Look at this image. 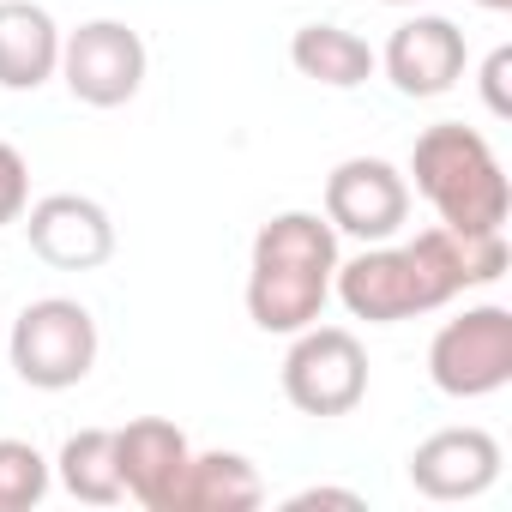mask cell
Returning a JSON list of instances; mask_svg holds the SVG:
<instances>
[{"mask_svg":"<svg viewBox=\"0 0 512 512\" xmlns=\"http://www.w3.org/2000/svg\"><path fill=\"white\" fill-rule=\"evenodd\" d=\"M145 37L121 19H91L61 37V79L85 109H121L145 85Z\"/></svg>","mask_w":512,"mask_h":512,"instance_id":"7","label":"cell"},{"mask_svg":"<svg viewBox=\"0 0 512 512\" xmlns=\"http://www.w3.org/2000/svg\"><path fill=\"white\" fill-rule=\"evenodd\" d=\"M410 217V181L386 157H344L326 175V223L356 241H392Z\"/></svg>","mask_w":512,"mask_h":512,"instance_id":"8","label":"cell"},{"mask_svg":"<svg viewBox=\"0 0 512 512\" xmlns=\"http://www.w3.org/2000/svg\"><path fill=\"white\" fill-rule=\"evenodd\" d=\"M266 500V482L253 470V458L241 452H193L175 494H169V512H247Z\"/></svg>","mask_w":512,"mask_h":512,"instance_id":"14","label":"cell"},{"mask_svg":"<svg viewBox=\"0 0 512 512\" xmlns=\"http://www.w3.org/2000/svg\"><path fill=\"white\" fill-rule=\"evenodd\" d=\"M380 7H416V0H380Z\"/></svg>","mask_w":512,"mask_h":512,"instance_id":"22","label":"cell"},{"mask_svg":"<svg viewBox=\"0 0 512 512\" xmlns=\"http://www.w3.org/2000/svg\"><path fill=\"white\" fill-rule=\"evenodd\" d=\"M464 61H470L464 31H458L452 19H440V13L404 19V25L386 37V55H380L392 91H398V97H416V103L446 97V91L464 79Z\"/></svg>","mask_w":512,"mask_h":512,"instance_id":"10","label":"cell"},{"mask_svg":"<svg viewBox=\"0 0 512 512\" xmlns=\"http://www.w3.org/2000/svg\"><path fill=\"white\" fill-rule=\"evenodd\" d=\"M428 380L446 398H488L512 380V308L482 302L446 320L428 344Z\"/></svg>","mask_w":512,"mask_h":512,"instance_id":"6","label":"cell"},{"mask_svg":"<svg viewBox=\"0 0 512 512\" xmlns=\"http://www.w3.org/2000/svg\"><path fill=\"white\" fill-rule=\"evenodd\" d=\"M290 61H296L302 79H314V85H326V91H356V85H368L374 67H380V55H374L356 31H344V25H302V31L290 37Z\"/></svg>","mask_w":512,"mask_h":512,"instance_id":"15","label":"cell"},{"mask_svg":"<svg viewBox=\"0 0 512 512\" xmlns=\"http://www.w3.org/2000/svg\"><path fill=\"white\" fill-rule=\"evenodd\" d=\"M506 266H512L506 229L500 235H458V229L434 223V229H422L398 247L368 241V253L338 260L332 296L350 308V320L398 326V320H416V314H440L464 290H482V284L506 278Z\"/></svg>","mask_w":512,"mask_h":512,"instance_id":"1","label":"cell"},{"mask_svg":"<svg viewBox=\"0 0 512 512\" xmlns=\"http://www.w3.org/2000/svg\"><path fill=\"white\" fill-rule=\"evenodd\" d=\"M410 175L416 193L434 205V217L458 235H500L506 211H512V187L506 169L494 157V145L464 127V121H440L410 145Z\"/></svg>","mask_w":512,"mask_h":512,"instance_id":"3","label":"cell"},{"mask_svg":"<svg viewBox=\"0 0 512 512\" xmlns=\"http://www.w3.org/2000/svg\"><path fill=\"white\" fill-rule=\"evenodd\" d=\"M470 7H482V13H506L512 0H470Z\"/></svg>","mask_w":512,"mask_h":512,"instance_id":"21","label":"cell"},{"mask_svg":"<svg viewBox=\"0 0 512 512\" xmlns=\"http://www.w3.org/2000/svg\"><path fill=\"white\" fill-rule=\"evenodd\" d=\"M193 446L175 422L163 416H139L127 428H115V464H121V488L127 500H139L145 512H169V494L187 470Z\"/></svg>","mask_w":512,"mask_h":512,"instance_id":"12","label":"cell"},{"mask_svg":"<svg viewBox=\"0 0 512 512\" xmlns=\"http://www.w3.org/2000/svg\"><path fill=\"white\" fill-rule=\"evenodd\" d=\"M19 223H25L31 253L43 266H55V272H97L115 253V223L85 193H49V199L25 205Z\"/></svg>","mask_w":512,"mask_h":512,"instance_id":"9","label":"cell"},{"mask_svg":"<svg viewBox=\"0 0 512 512\" xmlns=\"http://www.w3.org/2000/svg\"><path fill=\"white\" fill-rule=\"evenodd\" d=\"M55 476H61V488H67L73 500H85V506H115V500H127L121 464H115V428H79V434H67V446H61V458H55Z\"/></svg>","mask_w":512,"mask_h":512,"instance_id":"16","label":"cell"},{"mask_svg":"<svg viewBox=\"0 0 512 512\" xmlns=\"http://www.w3.org/2000/svg\"><path fill=\"white\" fill-rule=\"evenodd\" d=\"M506 73H512V49H494V55H488V67H482V97H488V115H512Z\"/></svg>","mask_w":512,"mask_h":512,"instance_id":"19","label":"cell"},{"mask_svg":"<svg viewBox=\"0 0 512 512\" xmlns=\"http://www.w3.org/2000/svg\"><path fill=\"white\" fill-rule=\"evenodd\" d=\"M0 356H7V344H0Z\"/></svg>","mask_w":512,"mask_h":512,"instance_id":"23","label":"cell"},{"mask_svg":"<svg viewBox=\"0 0 512 512\" xmlns=\"http://www.w3.org/2000/svg\"><path fill=\"white\" fill-rule=\"evenodd\" d=\"M61 73V31L37 0H0V91H43Z\"/></svg>","mask_w":512,"mask_h":512,"instance_id":"13","label":"cell"},{"mask_svg":"<svg viewBox=\"0 0 512 512\" xmlns=\"http://www.w3.org/2000/svg\"><path fill=\"white\" fill-rule=\"evenodd\" d=\"M332 272H338V229L320 211H278L253 235L247 320L272 338H296L326 314Z\"/></svg>","mask_w":512,"mask_h":512,"instance_id":"2","label":"cell"},{"mask_svg":"<svg viewBox=\"0 0 512 512\" xmlns=\"http://www.w3.org/2000/svg\"><path fill=\"white\" fill-rule=\"evenodd\" d=\"M284 398L302 416H350L368 398V350L350 326H302L284 356Z\"/></svg>","mask_w":512,"mask_h":512,"instance_id":"5","label":"cell"},{"mask_svg":"<svg viewBox=\"0 0 512 512\" xmlns=\"http://www.w3.org/2000/svg\"><path fill=\"white\" fill-rule=\"evenodd\" d=\"M500 440L488 428H440L410 452V488L422 500H476L500 482Z\"/></svg>","mask_w":512,"mask_h":512,"instance_id":"11","label":"cell"},{"mask_svg":"<svg viewBox=\"0 0 512 512\" xmlns=\"http://www.w3.org/2000/svg\"><path fill=\"white\" fill-rule=\"evenodd\" d=\"M97 320H91V308L85 302H73V296H43V302H31L19 320H13V332H7V362H13V374L25 380V386H37V392H67V386H79L91 368H97Z\"/></svg>","mask_w":512,"mask_h":512,"instance_id":"4","label":"cell"},{"mask_svg":"<svg viewBox=\"0 0 512 512\" xmlns=\"http://www.w3.org/2000/svg\"><path fill=\"white\" fill-rule=\"evenodd\" d=\"M290 506H362V494L356 488H302V494H290Z\"/></svg>","mask_w":512,"mask_h":512,"instance_id":"20","label":"cell"},{"mask_svg":"<svg viewBox=\"0 0 512 512\" xmlns=\"http://www.w3.org/2000/svg\"><path fill=\"white\" fill-rule=\"evenodd\" d=\"M25 205H31V163H25V151H19V145L0 139V229L19 223V217H25Z\"/></svg>","mask_w":512,"mask_h":512,"instance_id":"18","label":"cell"},{"mask_svg":"<svg viewBox=\"0 0 512 512\" xmlns=\"http://www.w3.org/2000/svg\"><path fill=\"white\" fill-rule=\"evenodd\" d=\"M55 482V464L31 440H0V512H31L43 506Z\"/></svg>","mask_w":512,"mask_h":512,"instance_id":"17","label":"cell"}]
</instances>
